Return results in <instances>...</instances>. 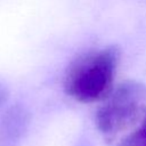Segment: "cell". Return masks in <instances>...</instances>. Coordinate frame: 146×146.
Instances as JSON below:
<instances>
[{"instance_id": "6da1fadb", "label": "cell", "mask_w": 146, "mask_h": 146, "mask_svg": "<svg viewBox=\"0 0 146 146\" xmlns=\"http://www.w3.org/2000/svg\"><path fill=\"white\" fill-rule=\"evenodd\" d=\"M119 59L120 50L116 46L95 49L78 57L64 79L66 95L83 104L104 100L114 89Z\"/></svg>"}, {"instance_id": "7a4b0ae2", "label": "cell", "mask_w": 146, "mask_h": 146, "mask_svg": "<svg viewBox=\"0 0 146 146\" xmlns=\"http://www.w3.org/2000/svg\"><path fill=\"white\" fill-rule=\"evenodd\" d=\"M146 114V84L128 80L104 99L96 114V125L108 140L133 127Z\"/></svg>"}, {"instance_id": "3957f363", "label": "cell", "mask_w": 146, "mask_h": 146, "mask_svg": "<svg viewBox=\"0 0 146 146\" xmlns=\"http://www.w3.org/2000/svg\"><path fill=\"white\" fill-rule=\"evenodd\" d=\"M31 114L21 104L13 105L0 116V146H15L30 127Z\"/></svg>"}, {"instance_id": "277c9868", "label": "cell", "mask_w": 146, "mask_h": 146, "mask_svg": "<svg viewBox=\"0 0 146 146\" xmlns=\"http://www.w3.org/2000/svg\"><path fill=\"white\" fill-rule=\"evenodd\" d=\"M117 146H146V114L140 124L129 135H127Z\"/></svg>"}, {"instance_id": "5b68a950", "label": "cell", "mask_w": 146, "mask_h": 146, "mask_svg": "<svg viewBox=\"0 0 146 146\" xmlns=\"http://www.w3.org/2000/svg\"><path fill=\"white\" fill-rule=\"evenodd\" d=\"M8 98H9V89L2 81H0V107L6 104Z\"/></svg>"}]
</instances>
